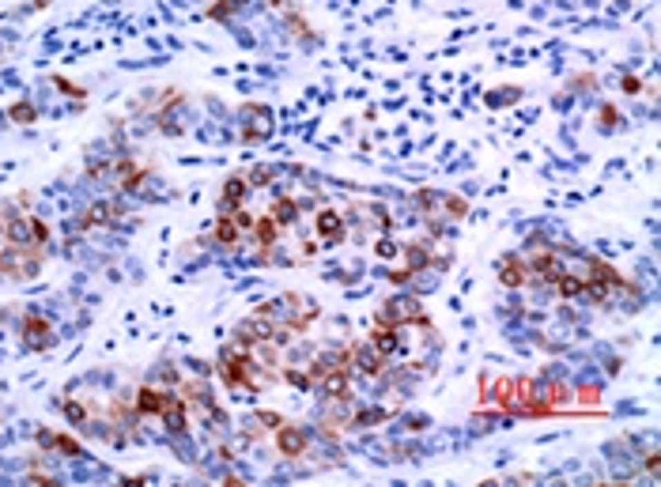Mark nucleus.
Masks as SVG:
<instances>
[{
  "mask_svg": "<svg viewBox=\"0 0 661 487\" xmlns=\"http://www.w3.org/2000/svg\"><path fill=\"white\" fill-rule=\"evenodd\" d=\"M571 401H582V404H590V408H597V404H601V386H578V389H571Z\"/></svg>",
  "mask_w": 661,
  "mask_h": 487,
  "instance_id": "6ab92c4d",
  "label": "nucleus"
},
{
  "mask_svg": "<svg viewBox=\"0 0 661 487\" xmlns=\"http://www.w3.org/2000/svg\"><path fill=\"white\" fill-rule=\"evenodd\" d=\"M178 393H182L189 404H200V408H212V404H215L212 381H208L204 374H200V378H193V381H178Z\"/></svg>",
  "mask_w": 661,
  "mask_h": 487,
  "instance_id": "9b49d317",
  "label": "nucleus"
},
{
  "mask_svg": "<svg viewBox=\"0 0 661 487\" xmlns=\"http://www.w3.org/2000/svg\"><path fill=\"white\" fill-rule=\"evenodd\" d=\"M166 397H171V389H163V386H140L133 393V412L136 416H163V404H166Z\"/></svg>",
  "mask_w": 661,
  "mask_h": 487,
  "instance_id": "1a4fd4ad",
  "label": "nucleus"
},
{
  "mask_svg": "<svg viewBox=\"0 0 661 487\" xmlns=\"http://www.w3.org/2000/svg\"><path fill=\"white\" fill-rule=\"evenodd\" d=\"M246 181H249V189H253V186H265V181H272V166H269V163L253 166V170L246 174Z\"/></svg>",
  "mask_w": 661,
  "mask_h": 487,
  "instance_id": "5701e85b",
  "label": "nucleus"
},
{
  "mask_svg": "<svg viewBox=\"0 0 661 487\" xmlns=\"http://www.w3.org/2000/svg\"><path fill=\"white\" fill-rule=\"evenodd\" d=\"M272 337H276V321H272L269 310H253L249 317H242V321L235 325V340L242 348H253V344L272 340Z\"/></svg>",
  "mask_w": 661,
  "mask_h": 487,
  "instance_id": "7ed1b4c3",
  "label": "nucleus"
},
{
  "mask_svg": "<svg viewBox=\"0 0 661 487\" xmlns=\"http://www.w3.org/2000/svg\"><path fill=\"white\" fill-rule=\"evenodd\" d=\"M253 235H257V246H276V238H280V223L272 219V215H261V219H253Z\"/></svg>",
  "mask_w": 661,
  "mask_h": 487,
  "instance_id": "2eb2a0df",
  "label": "nucleus"
},
{
  "mask_svg": "<svg viewBox=\"0 0 661 487\" xmlns=\"http://www.w3.org/2000/svg\"><path fill=\"white\" fill-rule=\"evenodd\" d=\"M370 344H374V351H382L385 359H393V355L401 351V337H397V329L374 325V329H370Z\"/></svg>",
  "mask_w": 661,
  "mask_h": 487,
  "instance_id": "ddd939ff",
  "label": "nucleus"
},
{
  "mask_svg": "<svg viewBox=\"0 0 661 487\" xmlns=\"http://www.w3.org/2000/svg\"><path fill=\"white\" fill-rule=\"evenodd\" d=\"M8 117L12 121H19V125H35V117H38V110L30 106V102H15L12 110H8Z\"/></svg>",
  "mask_w": 661,
  "mask_h": 487,
  "instance_id": "412c9836",
  "label": "nucleus"
},
{
  "mask_svg": "<svg viewBox=\"0 0 661 487\" xmlns=\"http://www.w3.org/2000/svg\"><path fill=\"white\" fill-rule=\"evenodd\" d=\"M42 261H46L42 246H12V242H8V250L0 253V276L30 279V276L42 272Z\"/></svg>",
  "mask_w": 661,
  "mask_h": 487,
  "instance_id": "f257e3e1",
  "label": "nucleus"
},
{
  "mask_svg": "<svg viewBox=\"0 0 661 487\" xmlns=\"http://www.w3.org/2000/svg\"><path fill=\"white\" fill-rule=\"evenodd\" d=\"M495 272H499V284L510 287V291L529 287V261L521 257V253H503V257L495 261Z\"/></svg>",
  "mask_w": 661,
  "mask_h": 487,
  "instance_id": "39448f33",
  "label": "nucleus"
},
{
  "mask_svg": "<svg viewBox=\"0 0 661 487\" xmlns=\"http://www.w3.org/2000/svg\"><path fill=\"white\" fill-rule=\"evenodd\" d=\"M246 197H249V181H246V174H231L227 186H223V197H220V212L227 215V212L242 208V204H246Z\"/></svg>",
  "mask_w": 661,
  "mask_h": 487,
  "instance_id": "9d476101",
  "label": "nucleus"
},
{
  "mask_svg": "<svg viewBox=\"0 0 661 487\" xmlns=\"http://www.w3.org/2000/svg\"><path fill=\"white\" fill-rule=\"evenodd\" d=\"M212 238L220 246H238V238H242V230L235 227V223L227 219V215H220V223H215V230H212Z\"/></svg>",
  "mask_w": 661,
  "mask_h": 487,
  "instance_id": "dca6fc26",
  "label": "nucleus"
},
{
  "mask_svg": "<svg viewBox=\"0 0 661 487\" xmlns=\"http://www.w3.org/2000/svg\"><path fill=\"white\" fill-rule=\"evenodd\" d=\"M620 121V114H616V106H601V125L604 129H612V125Z\"/></svg>",
  "mask_w": 661,
  "mask_h": 487,
  "instance_id": "bb28decb",
  "label": "nucleus"
},
{
  "mask_svg": "<svg viewBox=\"0 0 661 487\" xmlns=\"http://www.w3.org/2000/svg\"><path fill=\"white\" fill-rule=\"evenodd\" d=\"M318 253V242H303V257H314Z\"/></svg>",
  "mask_w": 661,
  "mask_h": 487,
  "instance_id": "2f4dec72",
  "label": "nucleus"
},
{
  "mask_svg": "<svg viewBox=\"0 0 661 487\" xmlns=\"http://www.w3.org/2000/svg\"><path fill=\"white\" fill-rule=\"evenodd\" d=\"M235 8H238V0H220V4L212 8V19H227V15L235 12Z\"/></svg>",
  "mask_w": 661,
  "mask_h": 487,
  "instance_id": "393cba45",
  "label": "nucleus"
},
{
  "mask_svg": "<svg viewBox=\"0 0 661 487\" xmlns=\"http://www.w3.org/2000/svg\"><path fill=\"white\" fill-rule=\"evenodd\" d=\"M27 484H57V480H53V476H42V473H30Z\"/></svg>",
  "mask_w": 661,
  "mask_h": 487,
  "instance_id": "c756f323",
  "label": "nucleus"
},
{
  "mask_svg": "<svg viewBox=\"0 0 661 487\" xmlns=\"http://www.w3.org/2000/svg\"><path fill=\"white\" fill-rule=\"evenodd\" d=\"M442 212H446V219H465L469 215V201L454 197V193H442Z\"/></svg>",
  "mask_w": 661,
  "mask_h": 487,
  "instance_id": "f3484780",
  "label": "nucleus"
},
{
  "mask_svg": "<svg viewBox=\"0 0 661 487\" xmlns=\"http://www.w3.org/2000/svg\"><path fill=\"white\" fill-rule=\"evenodd\" d=\"M314 227H318L321 242L325 246H341L344 235H348V215H341L336 208H321L314 215Z\"/></svg>",
  "mask_w": 661,
  "mask_h": 487,
  "instance_id": "6e6552de",
  "label": "nucleus"
},
{
  "mask_svg": "<svg viewBox=\"0 0 661 487\" xmlns=\"http://www.w3.org/2000/svg\"><path fill=\"white\" fill-rule=\"evenodd\" d=\"M38 446H53V430H38Z\"/></svg>",
  "mask_w": 661,
  "mask_h": 487,
  "instance_id": "7c9ffc66",
  "label": "nucleus"
},
{
  "mask_svg": "<svg viewBox=\"0 0 661 487\" xmlns=\"http://www.w3.org/2000/svg\"><path fill=\"white\" fill-rule=\"evenodd\" d=\"M117 215H121L117 201H99V204H91V208L84 212V227H110Z\"/></svg>",
  "mask_w": 661,
  "mask_h": 487,
  "instance_id": "f8f14e48",
  "label": "nucleus"
},
{
  "mask_svg": "<svg viewBox=\"0 0 661 487\" xmlns=\"http://www.w3.org/2000/svg\"><path fill=\"white\" fill-rule=\"evenodd\" d=\"M374 325H385V329H401V325H431L427 321V310L416 299H390L378 306Z\"/></svg>",
  "mask_w": 661,
  "mask_h": 487,
  "instance_id": "f03ea898",
  "label": "nucleus"
},
{
  "mask_svg": "<svg viewBox=\"0 0 661 487\" xmlns=\"http://www.w3.org/2000/svg\"><path fill=\"white\" fill-rule=\"evenodd\" d=\"M53 325L46 321L42 314H27L23 317V348H30V351H46V348H53Z\"/></svg>",
  "mask_w": 661,
  "mask_h": 487,
  "instance_id": "0eeeda50",
  "label": "nucleus"
},
{
  "mask_svg": "<svg viewBox=\"0 0 661 487\" xmlns=\"http://www.w3.org/2000/svg\"><path fill=\"white\" fill-rule=\"evenodd\" d=\"M57 87H61V91H68V95H72V99H84V87H76V83H68V79H61V76H57Z\"/></svg>",
  "mask_w": 661,
  "mask_h": 487,
  "instance_id": "c85d7f7f",
  "label": "nucleus"
},
{
  "mask_svg": "<svg viewBox=\"0 0 661 487\" xmlns=\"http://www.w3.org/2000/svg\"><path fill=\"white\" fill-rule=\"evenodd\" d=\"M412 276H416V272H412L408 265H397V268H390V276H385V279H390V284H408Z\"/></svg>",
  "mask_w": 661,
  "mask_h": 487,
  "instance_id": "b1692460",
  "label": "nucleus"
},
{
  "mask_svg": "<svg viewBox=\"0 0 661 487\" xmlns=\"http://www.w3.org/2000/svg\"><path fill=\"white\" fill-rule=\"evenodd\" d=\"M53 450L64 453V457H79V453H84V446H79L72 435H53Z\"/></svg>",
  "mask_w": 661,
  "mask_h": 487,
  "instance_id": "aec40b11",
  "label": "nucleus"
},
{
  "mask_svg": "<svg viewBox=\"0 0 661 487\" xmlns=\"http://www.w3.org/2000/svg\"><path fill=\"white\" fill-rule=\"evenodd\" d=\"M378 257H401V246L390 242V238H382V242H378Z\"/></svg>",
  "mask_w": 661,
  "mask_h": 487,
  "instance_id": "a878e982",
  "label": "nucleus"
},
{
  "mask_svg": "<svg viewBox=\"0 0 661 487\" xmlns=\"http://www.w3.org/2000/svg\"><path fill=\"white\" fill-rule=\"evenodd\" d=\"M352 348V374H363V378H382L385 370H390V359L382 355V351H374L370 340H356Z\"/></svg>",
  "mask_w": 661,
  "mask_h": 487,
  "instance_id": "20e7f679",
  "label": "nucleus"
},
{
  "mask_svg": "<svg viewBox=\"0 0 661 487\" xmlns=\"http://www.w3.org/2000/svg\"><path fill=\"white\" fill-rule=\"evenodd\" d=\"M284 381L287 386H295V389H314V378H310V370H295V366H284Z\"/></svg>",
  "mask_w": 661,
  "mask_h": 487,
  "instance_id": "a211bd4d",
  "label": "nucleus"
},
{
  "mask_svg": "<svg viewBox=\"0 0 661 487\" xmlns=\"http://www.w3.org/2000/svg\"><path fill=\"white\" fill-rule=\"evenodd\" d=\"M624 91L627 95H642V79L639 76H624Z\"/></svg>",
  "mask_w": 661,
  "mask_h": 487,
  "instance_id": "cd10ccee",
  "label": "nucleus"
},
{
  "mask_svg": "<svg viewBox=\"0 0 661 487\" xmlns=\"http://www.w3.org/2000/svg\"><path fill=\"white\" fill-rule=\"evenodd\" d=\"M272 442H276V450H280V457H303L306 453V442H310V435H306L303 427H295V423H280L276 430H272Z\"/></svg>",
  "mask_w": 661,
  "mask_h": 487,
  "instance_id": "423d86ee",
  "label": "nucleus"
},
{
  "mask_svg": "<svg viewBox=\"0 0 661 487\" xmlns=\"http://www.w3.org/2000/svg\"><path fill=\"white\" fill-rule=\"evenodd\" d=\"M269 215L280 223V227H291V223L303 215V204L295 201V197H276V201H272V212H269Z\"/></svg>",
  "mask_w": 661,
  "mask_h": 487,
  "instance_id": "4468645a",
  "label": "nucleus"
},
{
  "mask_svg": "<svg viewBox=\"0 0 661 487\" xmlns=\"http://www.w3.org/2000/svg\"><path fill=\"white\" fill-rule=\"evenodd\" d=\"M64 416H68V423L84 427V423H87V408H84L79 401H64Z\"/></svg>",
  "mask_w": 661,
  "mask_h": 487,
  "instance_id": "4be33fe9",
  "label": "nucleus"
}]
</instances>
